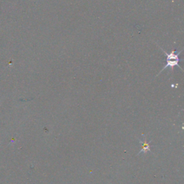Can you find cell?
Masks as SVG:
<instances>
[{"mask_svg": "<svg viewBox=\"0 0 184 184\" xmlns=\"http://www.w3.org/2000/svg\"><path fill=\"white\" fill-rule=\"evenodd\" d=\"M138 140H139V142L140 144L142 145V149L141 150H140V152H138L137 153V156L138 155H140V153H142V152H144V153H147V152H152L151 150H150V142H148V141H147V137L146 136L145 137V140L144 142L143 141H141L140 139H138Z\"/></svg>", "mask_w": 184, "mask_h": 184, "instance_id": "7a4b0ae2", "label": "cell"}, {"mask_svg": "<svg viewBox=\"0 0 184 184\" xmlns=\"http://www.w3.org/2000/svg\"><path fill=\"white\" fill-rule=\"evenodd\" d=\"M160 49L163 51L165 56H166V64H165V66L163 67V69L161 70L160 73L158 74V76L163 71V70L167 69V68H171V69H173V68H174L175 66H178V67H179L180 69L182 70L181 66H179V62L181 61V60L179 58V55L181 53V51H179V52L178 53L177 51H173L171 53H168L167 52H165V51H163L162 48Z\"/></svg>", "mask_w": 184, "mask_h": 184, "instance_id": "6da1fadb", "label": "cell"}]
</instances>
